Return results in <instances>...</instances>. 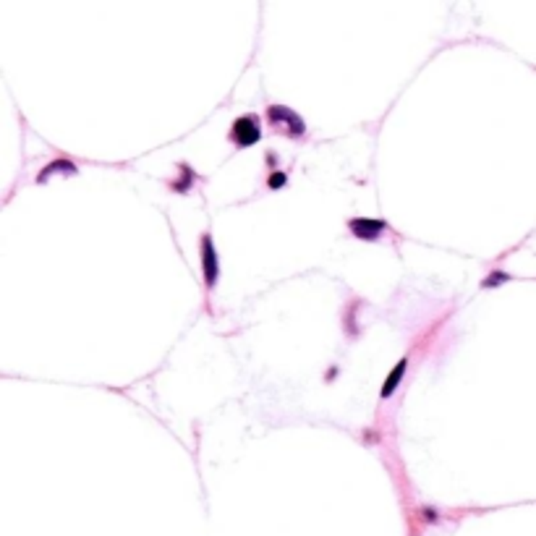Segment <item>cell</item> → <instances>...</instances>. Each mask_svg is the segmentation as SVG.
<instances>
[{
    "mask_svg": "<svg viewBox=\"0 0 536 536\" xmlns=\"http://www.w3.org/2000/svg\"><path fill=\"white\" fill-rule=\"evenodd\" d=\"M228 136L239 149L254 147V144H259V139H262V123H259V118L254 113H251V115H239V118L233 120Z\"/></svg>",
    "mask_w": 536,
    "mask_h": 536,
    "instance_id": "obj_1",
    "label": "cell"
},
{
    "mask_svg": "<svg viewBox=\"0 0 536 536\" xmlns=\"http://www.w3.org/2000/svg\"><path fill=\"white\" fill-rule=\"evenodd\" d=\"M267 120H269V126L283 129V134L296 136V139H301V136L306 134V123H304V118H301L298 113H293L290 108H285V105H269Z\"/></svg>",
    "mask_w": 536,
    "mask_h": 536,
    "instance_id": "obj_2",
    "label": "cell"
},
{
    "mask_svg": "<svg viewBox=\"0 0 536 536\" xmlns=\"http://www.w3.org/2000/svg\"><path fill=\"white\" fill-rule=\"evenodd\" d=\"M199 257H202V278H204V285L207 288H215V283L220 278V259H218V248H215V241L209 233L202 236L199 241Z\"/></svg>",
    "mask_w": 536,
    "mask_h": 536,
    "instance_id": "obj_3",
    "label": "cell"
},
{
    "mask_svg": "<svg viewBox=\"0 0 536 536\" xmlns=\"http://www.w3.org/2000/svg\"><path fill=\"white\" fill-rule=\"evenodd\" d=\"M348 230H351L358 241H377L379 236L388 230V223L377 218H353V220H348Z\"/></svg>",
    "mask_w": 536,
    "mask_h": 536,
    "instance_id": "obj_4",
    "label": "cell"
},
{
    "mask_svg": "<svg viewBox=\"0 0 536 536\" xmlns=\"http://www.w3.org/2000/svg\"><path fill=\"white\" fill-rule=\"evenodd\" d=\"M406 369H408V358H400L395 367H393V372L388 374V379H385V385H382V400H388L393 393L397 390V385L403 382V377H406Z\"/></svg>",
    "mask_w": 536,
    "mask_h": 536,
    "instance_id": "obj_5",
    "label": "cell"
},
{
    "mask_svg": "<svg viewBox=\"0 0 536 536\" xmlns=\"http://www.w3.org/2000/svg\"><path fill=\"white\" fill-rule=\"evenodd\" d=\"M55 170H66L69 176H76V173H79V168H76L73 162H69V160H55V162H50L48 168H42V170H40V176H37V183H42V181H48L50 176L55 173Z\"/></svg>",
    "mask_w": 536,
    "mask_h": 536,
    "instance_id": "obj_6",
    "label": "cell"
},
{
    "mask_svg": "<svg viewBox=\"0 0 536 536\" xmlns=\"http://www.w3.org/2000/svg\"><path fill=\"white\" fill-rule=\"evenodd\" d=\"M181 168V181H173L170 183V189L178 191V194H189V189L194 186V170L189 165H178Z\"/></svg>",
    "mask_w": 536,
    "mask_h": 536,
    "instance_id": "obj_7",
    "label": "cell"
},
{
    "mask_svg": "<svg viewBox=\"0 0 536 536\" xmlns=\"http://www.w3.org/2000/svg\"><path fill=\"white\" fill-rule=\"evenodd\" d=\"M285 183H288V173H285V170H272L267 176V189L272 191L285 189Z\"/></svg>",
    "mask_w": 536,
    "mask_h": 536,
    "instance_id": "obj_8",
    "label": "cell"
},
{
    "mask_svg": "<svg viewBox=\"0 0 536 536\" xmlns=\"http://www.w3.org/2000/svg\"><path fill=\"white\" fill-rule=\"evenodd\" d=\"M507 280H510V275H507V272H502V269H495V272H492L487 280H481V288H495V285H500V283H507Z\"/></svg>",
    "mask_w": 536,
    "mask_h": 536,
    "instance_id": "obj_9",
    "label": "cell"
},
{
    "mask_svg": "<svg viewBox=\"0 0 536 536\" xmlns=\"http://www.w3.org/2000/svg\"><path fill=\"white\" fill-rule=\"evenodd\" d=\"M275 162H278V157H275V155L269 152V155H267V165H275Z\"/></svg>",
    "mask_w": 536,
    "mask_h": 536,
    "instance_id": "obj_10",
    "label": "cell"
}]
</instances>
